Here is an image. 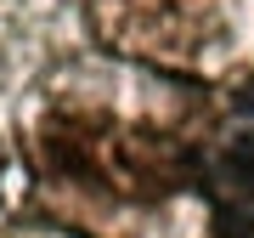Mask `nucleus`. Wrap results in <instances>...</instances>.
Instances as JSON below:
<instances>
[{"mask_svg": "<svg viewBox=\"0 0 254 238\" xmlns=\"http://www.w3.org/2000/svg\"><path fill=\"white\" fill-rule=\"evenodd\" d=\"M226 176H232L237 187L254 193V136H237V142L226 147Z\"/></svg>", "mask_w": 254, "mask_h": 238, "instance_id": "1", "label": "nucleus"}]
</instances>
